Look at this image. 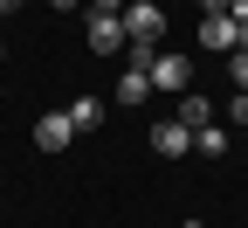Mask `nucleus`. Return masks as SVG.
I'll list each match as a JSON object with an SVG mask.
<instances>
[{"mask_svg": "<svg viewBox=\"0 0 248 228\" xmlns=\"http://www.w3.org/2000/svg\"><path fill=\"white\" fill-rule=\"evenodd\" d=\"M69 124H76V132H97V124H104V104H97V97H69Z\"/></svg>", "mask_w": 248, "mask_h": 228, "instance_id": "9", "label": "nucleus"}, {"mask_svg": "<svg viewBox=\"0 0 248 228\" xmlns=\"http://www.w3.org/2000/svg\"><path fill=\"white\" fill-rule=\"evenodd\" d=\"M200 49H234V14H200Z\"/></svg>", "mask_w": 248, "mask_h": 228, "instance_id": "6", "label": "nucleus"}, {"mask_svg": "<svg viewBox=\"0 0 248 228\" xmlns=\"http://www.w3.org/2000/svg\"><path fill=\"white\" fill-rule=\"evenodd\" d=\"M152 152H159V159H186V152H193V132H186L179 118H159V124H152Z\"/></svg>", "mask_w": 248, "mask_h": 228, "instance_id": "5", "label": "nucleus"}, {"mask_svg": "<svg viewBox=\"0 0 248 228\" xmlns=\"http://www.w3.org/2000/svg\"><path fill=\"white\" fill-rule=\"evenodd\" d=\"M131 0H90V14H124Z\"/></svg>", "mask_w": 248, "mask_h": 228, "instance_id": "13", "label": "nucleus"}, {"mask_svg": "<svg viewBox=\"0 0 248 228\" xmlns=\"http://www.w3.org/2000/svg\"><path fill=\"white\" fill-rule=\"evenodd\" d=\"M228 118H234V124H248V90H234V104H228Z\"/></svg>", "mask_w": 248, "mask_h": 228, "instance_id": "12", "label": "nucleus"}, {"mask_svg": "<svg viewBox=\"0 0 248 228\" xmlns=\"http://www.w3.org/2000/svg\"><path fill=\"white\" fill-rule=\"evenodd\" d=\"M145 97H152V76H145V70H131V62H124V76H117V104L131 111V104H145Z\"/></svg>", "mask_w": 248, "mask_h": 228, "instance_id": "8", "label": "nucleus"}, {"mask_svg": "<svg viewBox=\"0 0 248 228\" xmlns=\"http://www.w3.org/2000/svg\"><path fill=\"white\" fill-rule=\"evenodd\" d=\"M152 90H166V97H186V90H193V62H186V55H152Z\"/></svg>", "mask_w": 248, "mask_h": 228, "instance_id": "3", "label": "nucleus"}, {"mask_svg": "<svg viewBox=\"0 0 248 228\" xmlns=\"http://www.w3.org/2000/svg\"><path fill=\"white\" fill-rule=\"evenodd\" d=\"M228 76H234V90H248V49H228Z\"/></svg>", "mask_w": 248, "mask_h": 228, "instance_id": "11", "label": "nucleus"}, {"mask_svg": "<svg viewBox=\"0 0 248 228\" xmlns=\"http://www.w3.org/2000/svg\"><path fill=\"white\" fill-rule=\"evenodd\" d=\"M69 139H76L69 111H48V118H35V152H69Z\"/></svg>", "mask_w": 248, "mask_h": 228, "instance_id": "4", "label": "nucleus"}, {"mask_svg": "<svg viewBox=\"0 0 248 228\" xmlns=\"http://www.w3.org/2000/svg\"><path fill=\"white\" fill-rule=\"evenodd\" d=\"M0 55H7V42H0Z\"/></svg>", "mask_w": 248, "mask_h": 228, "instance_id": "20", "label": "nucleus"}, {"mask_svg": "<svg viewBox=\"0 0 248 228\" xmlns=\"http://www.w3.org/2000/svg\"><path fill=\"white\" fill-rule=\"evenodd\" d=\"M83 42L97 55H124V14H90L83 7Z\"/></svg>", "mask_w": 248, "mask_h": 228, "instance_id": "2", "label": "nucleus"}, {"mask_svg": "<svg viewBox=\"0 0 248 228\" xmlns=\"http://www.w3.org/2000/svg\"><path fill=\"white\" fill-rule=\"evenodd\" d=\"M48 7H62V14H69V7H90V0H48Z\"/></svg>", "mask_w": 248, "mask_h": 228, "instance_id": "16", "label": "nucleus"}, {"mask_svg": "<svg viewBox=\"0 0 248 228\" xmlns=\"http://www.w3.org/2000/svg\"><path fill=\"white\" fill-rule=\"evenodd\" d=\"M234 49H248V21H234Z\"/></svg>", "mask_w": 248, "mask_h": 228, "instance_id": "15", "label": "nucleus"}, {"mask_svg": "<svg viewBox=\"0 0 248 228\" xmlns=\"http://www.w3.org/2000/svg\"><path fill=\"white\" fill-rule=\"evenodd\" d=\"M179 228H207V221H179Z\"/></svg>", "mask_w": 248, "mask_h": 228, "instance_id": "18", "label": "nucleus"}, {"mask_svg": "<svg viewBox=\"0 0 248 228\" xmlns=\"http://www.w3.org/2000/svg\"><path fill=\"white\" fill-rule=\"evenodd\" d=\"M159 35H166V7L159 0H131V7H124V42L159 49Z\"/></svg>", "mask_w": 248, "mask_h": 228, "instance_id": "1", "label": "nucleus"}, {"mask_svg": "<svg viewBox=\"0 0 248 228\" xmlns=\"http://www.w3.org/2000/svg\"><path fill=\"white\" fill-rule=\"evenodd\" d=\"M241 145H248V124H241Z\"/></svg>", "mask_w": 248, "mask_h": 228, "instance_id": "19", "label": "nucleus"}, {"mask_svg": "<svg viewBox=\"0 0 248 228\" xmlns=\"http://www.w3.org/2000/svg\"><path fill=\"white\" fill-rule=\"evenodd\" d=\"M14 7H21V0H0V14H14Z\"/></svg>", "mask_w": 248, "mask_h": 228, "instance_id": "17", "label": "nucleus"}, {"mask_svg": "<svg viewBox=\"0 0 248 228\" xmlns=\"http://www.w3.org/2000/svg\"><path fill=\"white\" fill-rule=\"evenodd\" d=\"M214 118H221V111H214V104H207L200 90H186V97H179V124H186V132H207Z\"/></svg>", "mask_w": 248, "mask_h": 228, "instance_id": "7", "label": "nucleus"}, {"mask_svg": "<svg viewBox=\"0 0 248 228\" xmlns=\"http://www.w3.org/2000/svg\"><path fill=\"white\" fill-rule=\"evenodd\" d=\"M234 7V0H200V14H228Z\"/></svg>", "mask_w": 248, "mask_h": 228, "instance_id": "14", "label": "nucleus"}, {"mask_svg": "<svg viewBox=\"0 0 248 228\" xmlns=\"http://www.w3.org/2000/svg\"><path fill=\"white\" fill-rule=\"evenodd\" d=\"M193 152H207V159H221V152H228V132H221V124H207V132H193Z\"/></svg>", "mask_w": 248, "mask_h": 228, "instance_id": "10", "label": "nucleus"}]
</instances>
